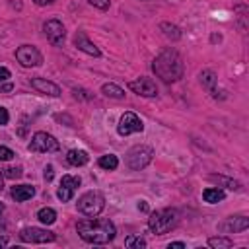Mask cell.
<instances>
[{
  "mask_svg": "<svg viewBox=\"0 0 249 249\" xmlns=\"http://www.w3.org/2000/svg\"><path fill=\"white\" fill-rule=\"evenodd\" d=\"M138 210L148 212V204H146V200H140V202H138Z\"/></svg>",
  "mask_w": 249,
  "mask_h": 249,
  "instance_id": "cell-36",
  "label": "cell"
},
{
  "mask_svg": "<svg viewBox=\"0 0 249 249\" xmlns=\"http://www.w3.org/2000/svg\"><path fill=\"white\" fill-rule=\"evenodd\" d=\"M12 89H14L12 82H0V93H10Z\"/></svg>",
  "mask_w": 249,
  "mask_h": 249,
  "instance_id": "cell-31",
  "label": "cell"
},
{
  "mask_svg": "<svg viewBox=\"0 0 249 249\" xmlns=\"http://www.w3.org/2000/svg\"><path fill=\"white\" fill-rule=\"evenodd\" d=\"M37 220H39L41 224H47V226L54 224V222H56V212H54V208H51V206L39 208V212H37Z\"/></svg>",
  "mask_w": 249,
  "mask_h": 249,
  "instance_id": "cell-20",
  "label": "cell"
},
{
  "mask_svg": "<svg viewBox=\"0 0 249 249\" xmlns=\"http://www.w3.org/2000/svg\"><path fill=\"white\" fill-rule=\"evenodd\" d=\"M152 70H154V74H156L161 82L173 84V82H177V80L183 76V60H181V56H179L177 51L165 49V51H161V53L154 58Z\"/></svg>",
  "mask_w": 249,
  "mask_h": 249,
  "instance_id": "cell-2",
  "label": "cell"
},
{
  "mask_svg": "<svg viewBox=\"0 0 249 249\" xmlns=\"http://www.w3.org/2000/svg\"><path fill=\"white\" fill-rule=\"evenodd\" d=\"M142 130H144V124H142L140 117H138L136 113H132V111H126V113L121 117L119 124H117V132H119L121 136H128V134H132V132H142Z\"/></svg>",
  "mask_w": 249,
  "mask_h": 249,
  "instance_id": "cell-9",
  "label": "cell"
},
{
  "mask_svg": "<svg viewBox=\"0 0 249 249\" xmlns=\"http://www.w3.org/2000/svg\"><path fill=\"white\" fill-rule=\"evenodd\" d=\"M66 160H68V163H70V165L80 167V165H86V163H88L89 156H88V152H86V150H76V148H74V150H68Z\"/></svg>",
  "mask_w": 249,
  "mask_h": 249,
  "instance_id": "cell-17",
  "label": "cell"
},
{
  "mask_svg": "<svg viewBox=\"0 0 249 249\" xmlns=\"http://www.w3.org/2000/svg\"><path fill=\"white\" fill-rule=\"evenodd\" d=\"M208 245L212 249H230L233 245V241L230 237H222V235H216V237H210L208 239Z\"/></svg>",
  "mask_w": 249,
  "mask_h": 249,
  "instance_id": "cell-24",
  "label": "cell"
},
{
  "mask_svg": "<svg viewBox=\"0 0 249 249\" xmlns=\"http://www.w3.org/2000/svg\"><path fill=\"white\" fill-rule=\"evenodd\" d=\"M10 121V115H8V109L0 105V124H8Z\"/></svg>",
  "mask_w": 249,
  "mask_h": 249,
  "instance_id": "cell-30",
  "label": "cell"
},
{
  "mask_svg": "<svg viewBox=\"0 0 249 249\" xmlns=\"http://www.w3.org/2000/svg\"><path fill=\"white\" fill-rule=\"evenodd\" d=\"M124 245H126L128 249H132V247L144 249V247H146V239H142L140 235H128V237L124 239Z\"/></svg>",
  "mask_w": 249,
  "mask_h": 249,
  "instance_id": "cell-26",
  "label": "cell"
},
{
  "mask_svg": "<svg viewBox=\"0 0 249 249\" xmlns=\"http://www.w3.org/2000/svg\"><path fill=\"white\" fill-rule=\"evenodd\" d=\"M27 148H29V152L43 154V152H56V150L60 148V144H58V140H56L53 134L39 130V132H35V134L31 136V142H29Z\"/></svg>",
  "mask_w": 249,
  "mask_h": 249,
  "instance_id": "cell-6",
  "label": "cell"
},
{
  "mask_svg": "<svg viewBox=\"0 0 249 249\" xmlns=\"http://www.w3.org/2000/svg\"><path fill=\"white\" fill-rule=\"evenodd\" d=\"M152 158H154V150L150 146L136 144L126 152V165L134 171H140L152 161Z\"/></svg>",
  "mask_w": 249,
  "mask_h": 249,
  "instance_id": "cell-5",
  "label": "cell"
},
{
  "mask_svg": "<svg viewBox=\"0 0 249 249\" xmlns=\"http://www.w3.org/2000/svg\"><path fill=\"white\" fill-rule=\"evenodd\" d=\"M37 6H49V4H53L54 0H33Z\"/></svg>",
  "mask_w": 249,
  "mask_h": 249,
  "instance_id": "cell-35",
  "label": "cell"
},
{
  "mask_svg": "<svg viewBox=\"0 0 249 249\" xmlns=\"http://www.w3.org/2000/svg\"><path fill=\"white\" fill-rule=\"evenodd\" d=\"M128 88H130L134 93L142 95V97H156V95H158L156 82H154L152 78H146V76H142V78H138V80H134V82H128Z\"/></svg>",
  "mask_w": 249,
  "mask_h": 249,
  "instance_id": "cell-12",
  "label": "cell"
},
{
  "mask_svg": "<svg viewBox=\"0 0 249 249\" xmlns=\"http://www.w3.org/2000/svg\"><path fill=\"white\" fill-rule=\"evenodd\" d=\"M8 241H6V237H0V247H4Z\"/></svg>",
  "mask_w": 249,
  "mask_h": 249,
  "instance_id": "cell-38",
  "label": "cell"
},
{
  "mask_svg": "<svg viewBox=\"0 0 249 249\" xmlns=\"http://www.w3.org/2000/svg\"><path fill=\"white\" fill-rule=\"evenodd\" d=\"M2 175L6 179H19L21 177V167H6V169H2Z\"/></svg>",
  "mask_w": 249,
  "mask_h": 249,
  "instance_id": "cell-27",
  "label": "cell"
},
{
  "mask_svg": "<svg viewBox=\"0 0 249 249\" xmlns=\"http://www.w3.org/2000/svg\"><path fill=\"white\" fill-rule=\"evenodd\" d=\"M10 195L16 202H23V200H29L35 195V187L33 185H16V187H12Z\"/></svg>",
  "mask_w": 249,
  "mask_h": 249,
  "instance_id": "cell-16",
  "label": "cell"
},
{
  "mask_svg": "<svg viewBox=\"0 0 249 249\" xmlns=\"http://www.w3.org/2000/svg\"><path fill=\"white\" fill-rule=\"evenodd\" d=\"M80 183H82V179L76 177V175H62V179H60V187H58V191H56L58 200H60V202H68V200H72L74 191H76V187H80Z\"/></svg>",
  "mask_w": 249,
  "mask_h": 249,
  "instance_id": "cell-11",
  "label": "cell"
},
{
  "mask_svg": "<svg viewBox=\"0 0 249 249\" xmlns=\"http://www.w3.org/2000/svg\"><path fill=\"white\" fill-rule=\"evenodd\" d=\"M53 175H54L53 165H47V167H45V181H53Z\"/></svg>",
  "mask_w": 249,
  "mask_h": 249,
  "instance_id": "cell-33",
  "label": "cell"
},
{
  "mask_svg": "<svg viewBox=\"0 0 249 249\" xmlns=\"http://www.w3.org/2000/svg\"><path fill=\"white\" fill-rule=\"evenodd\" d=\"M103 206H105V196L99 191H88L76 202L78 212L84 216H97L103 210Z\"/></svg>",
  "mask_w": 249,
  "mask_h": 249,
  "instance_id": "cell-4",
  "label": "cell"
},
{
  "mask_svg": "<svg viewBox=\"0 0 249 249\" xmlns=\"http://www.w3.org/2000/svg\"><path fill=\"white\" fill-rule=\"evenodd\" d=\"M16 58L25 68H35V66H41L43 64V54L33 45H21V47H18L16 49Z\"/></svg>",
  "mask_w": 249,
  "mask_h": 249,
  "instance_id": "cell-7",
  "label": "cell"
},
{
  "mask_svg": "<svg viewBox=\"0 0 249 249\" xmlns=\"http://www.w3.org/2000/svg\"><path fill=\"white\" fill-rule=\"evenodd\" d=\"M101 93H105L107 97H113V99H123L124 97V89L119 88L117 84H103L101 86Z\"/></svg>",
  "mask_w": 249,
  "mask_h": 249,
  "instance_id": "cell-21",
  "label": "cell"
},
{
  "mask_svg": "<svg viewBox=\"0 0 249 249\" xmlns=\"http://www.w3.org/2000/svg\"><path fill=\"white\" fill-rule=\"evenodd\" d=\"M224 196H226V193L222 189H218V187H208V189L202 191V198L208 204H216V202L224 200Z\"/></svg>",
  "mask_w": 249,
  "mask_h": 249,
  "instance_id": "cell-18",
  "label": "cell"
},
{
  "mask_svg": "<svg viewBox=\"0 0 249 249\" xmlns=\"http://www.w3.org/2000/svg\"><path fill=\"white\" fill-rule=\"evenodd\" d=\"M19 239L23 243H51V241H54V233L45 230V228L29 226V228H23L19 231Z\"/></svg>",
  "mask_w": 249,
  "mask_h": 249,
  "instance_id": "cell-8",
  "label": "cell"
},
{
  "mask_svg": "<svg viewBox=\"0 0 249 249\" xmlns=\"http://www.w3.org/2000/svg\"><path fill=\"white\" fill-rule=\"evenodd\" d=\"M179 222V212L175 208H161L150 214L148 218V230L154 235H163L169 230H173Z\"/></svg>",
  "mask_w": 249,
  "mask_h": 249,
  "instance_id": "cell-3",
  "label": "cell"
},
{
  "mask_svg": "<svg viewBox=\"0 0 249 249\" xmlns=\"http://www.w3.org/2000/svg\"><path fill=\"white\" fill-rule=\"evenodd\" d=\"M12 74H10V70L6 68V66H0V82H8V78H10Z\"/></svg>",
  "mask_w": 249,
  "mask_h": 249,
  "instance_id": "cell-32",
  "label": "cell"
},
{
  "mask_svg": "<svg viewBox=\"0 0 249 249\" xmlns=\"http://www.w3.org/2000/svg\"><path fill=\"white\" fill-rule=\"evenodd\" d=\"M16 154L10 150V148H6V146H0V161H8V160H12Z\"/></svg>",
  "mask_w": 249,
  "mask_h": 249,
  "instance_id": "cell-28",
  "label": "cell"
},
{
  "mask_svg": "<svg viewBox=\"0 0 249 249\" xmlns=\"http://www.w3.org/2000/svg\"><path fill=\"white\" fill-rule=\"evenodd\" d=\"M249 228V218L247 216H231L228 220H224L218 230L224 231V233H239V231H245Z\"/></svg>",
  "mask_w": 249,
  "mask_h": 249,
  "instance_id": "cell-13",
  "label": "cell"
},
{
  "mask_svg": "<svg viewBox=\"0 0 249 249\" xmlns=\"http://www.w3.org/2000/svg\"><path fill=\"white\" fill-rule=\"evenodd\" d=\"M160 29H161V31H163V35H165L167 39H171V41H177V39L181 37L179 27H177V25H173V23H169V21H161V23H160Z\"/></svg>",
  "mask_w": 249,
  "mask_h": 249,
  "instance_id": "cell-22",
  "label": "cell"
},
{
  "mask_svg": "<svg viewBox=\"0 0 249 249\" xmlns=\"http://www.w3.org/2000/svg\"><path fill=\"white\" fill-rule=\"evenodd\" d=\"M167 247H169V249H173V247H179V249H181V247H185V243H183V241H171Z\"/></svg>",
  "mask_w": 249,
  "mask_h": 249,
  "instance_id": "cell-34",
  "label": "cell"
},
{
  "mask_svg": "<svg viewBox=\"0 0 249 249\" xmlns=\"http://www.w3.org/2000/svg\"><path fill=\"white\" fill-rule=\"evenodd\" d=\"M43 31H45V37H47V41H49L51 45L60 47V45L64 43L66 29H64V25H62L58 19H49V21H45Z\"/></svg>",
  "mask_w": 249,
  "mask_h": 249,
  "instance_id": "cell-10",
  "label": "cell"
},
{
  "mask_svg": "<svg viewBox=\"0 0 249 249\" xmlns=\"http://www.w3.org/2000/svg\"><path fill=\"white\" fill-rule=\"evenodd\" d=\"M4 189V175H2V171H0V191Z\"/></svg>",
  "mask_w": 249,
  "mask_h": 249,
  "instance_id": "cell-37",
  "label": "cell"
},
{
  "mask_svg": "<svg viewBox=\"0 0 249 249\" xmlns=\"http://www.w3.org/2000/svg\"><path fill=\"white\" fill-rule=\"evenodd\" d=\"M74 47L80 49V51H84L89 56H101V51L89 41V37L86 35V31H76V35H74Z\"/></svg>",
  "mask_w": 249,
  "mask_h": 249,
  "instance_id": "cell-14",
  "label": "cell"
},
{
  "mask_svg": "<svg viewBox=\"0 0 249 249\" xmlns=\"http://www.w3.org/2000/svg\"><path fill=\"white\" fill-rule=\"evenodd\" d=\"M88 2L95 8H99V10H107L111 6V0H88Z\"/></svg>",
  "mask_w": 249,
  "mask_h": 249,
  "instance_id": "cell-29",
  "label": "cell"
},
{
  "mask_svg": "<svg viewBox=\"0 0 249 249\" xmlns=\"http://www.w3.org/2000/svg\"><path fill=\"white\" fill-rule=\"evenodd\" d=\"M76 231L78 235L93 245H105L109 241L115 239V224L107 218H95V216H88L84 220H80L76 224Z\"/></svg>",
  "mask_w": 249,
  "mask_h": 249,
  "instance_id": "cell-1",
  "label": "cell"
},
{
  "mask_svg": "<svg viewBox=\"0 0 249 249\" xmlns=\"http://www.w3.org/2000/svg\"><path fill=\"white\" fill-rule=\"evenodd\" d=\"M31 88L37 89L39 93H45V95H51V97L60 95V88L54 82H49L47 78H31Z\"/></svg>",
  "mask_w": 249,
  "mask_h": 249,
  "instance_id": "cell-15",
  "label": "cell"
},
{
  "mask_svg": "<svg viewBox=\"0 0 249 249\" xmlns=\"http://www.w3.org/2000/svg\"><path fill=\"white\" fill-rule=\"evenodd\" d=\"M97 163H99V167H103V169H107V171H113V169L119 167V158H117L115 154H105V156L99 158Z\"/></svg>",
  "mask_w": 249,
  "mask_h": 249,
  "instance_id": "cell-23",
  "label": "cell"
},
{
  "mask_svg": "<svg viewBox=\"0 0 249 249\" xmlns=\"http://www.w3.org/2000/svg\"><path fill=\"white\" fill-rule=\"evenodd\" d=\"M200 84L204 89H208L210 93L216 89V84H218V78L214 74V70H202L200 72Z\"/></svg>",
  "mask_w": 249,
  "mask_h": 249,
  "instance_id": "cell-19",
  "label": "cell"
},
{
  "mask_svg": "<svg viewBox=\"0 0 249 249\" xmlns=\"http://www.w3.org/2000/svg\"><path fill=\"white\" fill-rule=\"evenodd\" d=\"M210 181H216L220 185H224L226 189H231V191H237L239 189V183L233 181V179H228V177H222V175H210Z\"/></svg>",
  "mask_w": 249,
  "mask_h": 249,
  "instance_id": "cell-25",
  "label": "cell"
}]
</instances>
